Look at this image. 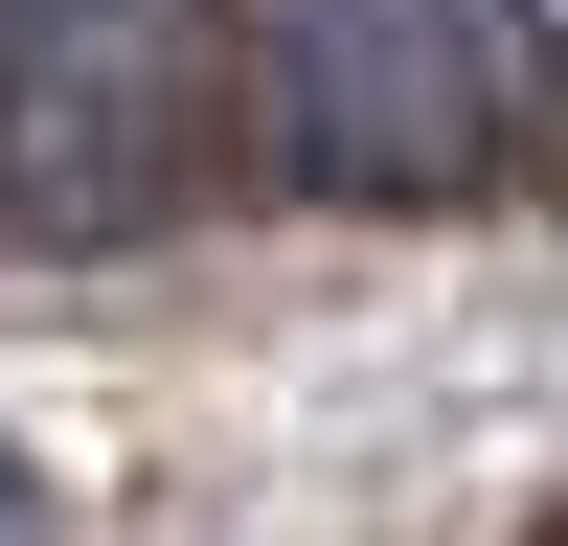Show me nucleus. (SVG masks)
<instances>
[{"instance_id": "f257e3e1", "label": "nucleus", "mask_w": 568, "mask_h": 546, "mask_svg": "<svg viewBox=\"0 0 568 546\" xmlns=\"http://www.w3.org/2000/svg\"><path fill=\"white\" fill-rule=\"evenodd\" d=\"M227 91L296 182L433 205V182H500L546 46H524V0H227Z\"/></svg>"}, {"instance_id": "f03ea898", "label": "nucleus", "mask_w": 568, "mask_h": 546, "mask_svg": "<svg viewBox=\"0 0 568 546\" xmlns=\"http://www.w3.org/2000/svg\"><path fill=\"white\" fill-rule=\"evenodd\" d=\"M205 114H227L205 0H0V228H45V251L160 228L205 182Z\"/></svg>"}, {"instance_id": "7ed1b4c3", "label": "nucleus", "mask_w": 568, "mask_h": 546, "mask_svg": "<svg viewBox=\"0 0 568 546\" xmlns=\"http://www.w3.org/2000/svg\"><path fill=\"white\" fill-rule=\"evenodd\" d=\"M0 546H69V524H45V478H23V455H0Z\"/></svg>"}]
</instances>
